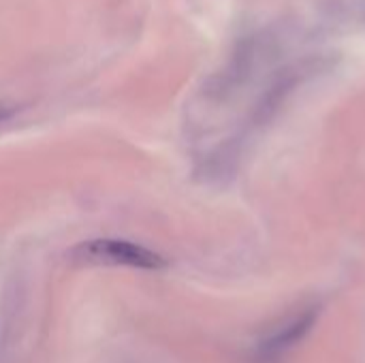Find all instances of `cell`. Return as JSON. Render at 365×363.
I'll return each instance as SVG.
<instances>
[{
  "label": "cell",
  "mask_w": 365,
  "mask_h": 363,
  "mask_svg": "<svg viewBox=\"0 0 365 363\" xmlns=\"http://www.w3.org/2000/svg\"><path fill=\"white\" fill-rule=\"evenodd\" d=\"M317 321H319V308L314 306L291 317L284 325H280L276 332H272L265 340L257 344V351H255L257 359L265 363L282 357L284 353L295 349L299 342H304V338L312 332Z\"/></svg>",
  "instance_id": "2"
},
{
  "label": "cell",
  "mask_w": 365,
  "mask_h": 363,
  "mask_svg": "<svg viewBox=\"0 0 365 363\" xmlns=\"http://www.w3.org/2000/svg\"><path fill=\"white\" fill-rule=\"evenodd\" d=\"M71 261L88 263V265H118V267H133V270H148L158 272L167 267V259L137 242L118 240V237H98L79 242L68 252Z\"/></svg>",
  "instance_id": "1"
},
{
  "label": "cell",
  "mask_w": 365,
  "mask_h": 363,
  "mask_svg": "<svg viewBox=\"0 0 365 363\" xmlns=\"http://www.w3.org/2000/svg\"><path fill=\"white\" fill-rule=\"evenodd\" d=\"M6 116H9V111L0 105V120H2V118H6Z\"/></svg>",
  "instance_id": "3"
}]
</instances>
